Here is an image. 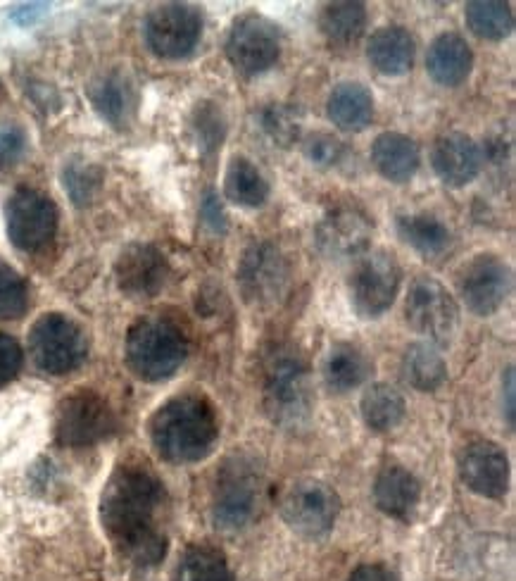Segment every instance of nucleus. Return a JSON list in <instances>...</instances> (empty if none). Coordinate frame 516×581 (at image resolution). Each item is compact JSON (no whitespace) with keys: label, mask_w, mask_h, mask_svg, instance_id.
<instances>
[{"label":"nucleus","mask_w":516,"mask_h":581,"mask_svg":"<svg viewBox=\"0 0 516 581\" xmlns=\"http://www.w3.org/2000/svg\"><path fill=\"white\" fill-rule=\"evenodd\" d=\"M165 503L162 481L146 465H122L112 474L100 503L103 527L136 565H157L167 553V536L157 527Z\"/></svg>","instance_id":"1"},{"label":"nucleus","mask_w":516,"mask_h":581,"mask_svg":"<svg viewBox=\"0 0 516 581\" xmlns=\"http://www.w3.org/2000/svg\"><path fill=\"white\" fill-rule=\"evenodd\" d=\"M219 436L215 405L198 393L167 401L150 420V439L167 462H195L212 451Z\"/></svg>","instance_id":"2"},{"label":"nucleus","mask_w":516,"mask_h":581,"mask_svg":"<svg viewBox=\"0 0 516 581\" xmlns=\"http://www.w3.org/2000/svg\"><path fill=\"white\" fill-rule=\"evenodd\" d=\"M310 370L298 348L279 346L264 365V410L283 429L307 427L312 417Z\"/></svg>","instance_id":"3"},{"label":"nucleus","mask_w":516,"mask_h":581,"mask_svg":"<svg viewBox=\"0 0 516 581\" xmlns=\"http://www.w3.org/2000/svg\"><path fill=\"white\" fill-rule=\"evenodd\" d=\"M264 493V474L260 462L248 453H234L219 467L215 493H212V517L224 531L245 529L260 512Z\"/></svg>","instance_id":"4"},{"label":"nucleus","mask_w":516,"mask_h":581,"mask_svg":"<svg viewBox=\"0 0 516 581\" xmlns=\"http://www.w3.org/2000/svg\"><path fill=\"white\" fill-rule=\"evenodd\" d=\"M188 341L181 327L167 317H143L127 336V362L143 381H165L184 365Z\"/></svg>","instance_id":"5"},{"label":"nucleus","mask_w":516,"mask_h":581,"mask_svg":"<svg viewBox=\"0 0 516 581\" xmlns=\"http://www.w3.org/2000/svg\"><path fill=\"white\" fill-rule=\"evenodd\" d=\"M29 351L39 370L60 377L74 372L86 360L88 343L77 322L60 312H50L31 327Z\"/></svg>","instance_id":"6"},{"label":"nucleus","mask_w":516,"mask_h":581,"mask_svg":"<svg viewBox=\"0 0 516 581\" xmlns=\"http://www.w3.org/2000/svg\"><path fill=\"white\" fill-rule=\"evenodd\" d=\"M203 15L186 3H165L148 12L143 24L148 48L162 60H184L203 39Z\"/></svg>","instance_id":"7"},{"label":"nucleus","mask_w":516,"mask_h":581,"mask_svg":"<svg viewBox=\"0 0 516 581\" xmlns=\"http://www.w3.org/2000/svg\"><path fill=\"white\" fill-rule=\"evenodd\" d=\"M400 281L402 272L393 253L371 251L360 255L350 277L352 308L364 320H376L395 303Z\"/></svg>","instance_id":"8"},{"label":"nucleus","mask_w":516,"mask_h":581,"mask_svg":"<svg viewBox=\"0 0 516 581\" xmlns=\"http://www.w3.org/2000/svg\"><path fill=\"white\" fill-rule=\"evenodd\" d=\"M226 58L245 77L272 70L281 58V31L262 15H241L226 36Z\"/></svg>","instance_id":"9"},{"label":"nucleus","mask_w":516,"mask_h":581,"mask_svg":"<svg viewBox=\"0 0 516 581\" xmlns=\"http://www.w3.org/2000/svg\"><path fill=\"white\" fill-rule=\"evenodd\" d=\"M115 427V412H112L108 401L98 396L96 391L79 389L60 403L55 436H58L62 446L86 448L108 439Z\"/></svg>","instance_id":"10"},{"label":"nucleus","mask_w":516,"mask_h":581,"mask_svg":"<svg viewBox=\"0 0 516 581\" xmlns=\"http://www.w3.org/2000/svg\"><path fill=\"white\" fill-rule=\"evenodd\" d=\"M8 236L24 253H39L58 234V208L46 193L17 189L5 205Z\"/></svg>","instance_id":"11"},{"label":"nucleus","mask_w":516,"mask_h":581,"mask_svg":"<svg viewBox=\"0 0 516 581\" xmlns=\"http://www.w3.org/2000/svg\"><path fill=\"white\" fill-rule=\"evenodd\" d=\"M341 512V498L324 481H298L281 501V515L288 527L307 539L329 534Z\"/></svg>","instance_id":"12"},{"label":"nucleus","mask_w":516,"mask_h":581,"mask_svg":"<svg viewBox=\"0 0 516 581\" xmlns=\"http://www.w3.org/2000/svg\"><path fill=\"white\" fill-rule=\"evenodd\" d=\"M236 274L245 301L264 305L283 296L288 277H291V267H288L286 255L274 243L257 241L245 248Z\"/></svg>","instance_id":"13"},{"label":"nucleus","mask_w":516,"mask_h":581,"mask_svg":"<svg viewBox=\"0 0 516 581\" xmlns=\"http://www.w3.org/2000/svg\"><path fill=\"white\" fill-rule=\"evenodd\" d=\"M409 327L433 341H445L457 327V303L443 284L431 277H419L409 286L405 301Z\"/></svg>","instance_id":"14"},{"label":"nucleus","mask_w":516,"mask_h":581,"mask_svg":"<svg viewBox=\"0 0 516 581\" xmlns=\"http://www.w3.org/2000/svg\"><path fill=\"white\" fill-rule=\"evenodd\" d=\"M374 222L357 205H336L314 229V241L326 258H360L369 248Z\"/></svg>","instance_id":"15"},{"label":"nucleus","mask_w":516,"mask_h":581,"mask_svg":"<svg viewBox=\"0 0 516 581\" xmlns=\"http://www.w3.org/2000/svg\"><path fill=\"white\" fill-rule=\"evenodd\" d=\"M457 286L467 308L478 317H488L507 301L512 289V272L495 255H476L459 272Z\"/></svg>","instance_id":"16"},{"label":"nucleus","mask_w":516,"mask_h":581,"mask_svg":"<svg viewBox=\"0 0 516 581\" xmlns=\"http://www.w3.org/2000/svg\"><path fill=\"white\" fill-rule=\"evenodd\" d=\"M119 289L134 298H150L165 286L169 277L167 258L150 243H134L117 258Z\"/></svg>","instance_id":"17"},{"label":"nucleus","mask_w":516,"mask_h":581,"mask_svg":"<svg viewBox=\"0 0 516 581\" xmlns=\"http://www.w3.org/2000/svg\"><path fill=\"white\" fill-rule=\"evenodd\" d=\"M459 474L471 491L483 498H502L509 486V460L500 446L478 441L464 451Z\"/></svg>","instance_id":"18"},{"label":"nucleus","mask_w":516,"mask_h":581,"mask_svg":"<svg viewBox=\"0 0 516 581\" xmlns=\"http://www.w3.org/2000/svg\"><path fill=\"white\" fill-rule=\"evenodd\" d=\"M431 165L443 184L452 189H462L478 177L483 165V155L478 143L467 134H443L433 143Z\"/></svg>","instance_id":"19"},{"label":"nucleus","mask_w":516,"mask_h":581,"mask_svg":"<svg viewBox=\"0 0 516 581\" xmlns=\"http://www.w3.org/2000/svg\"><path fill=\"white\" fill-rule=\"evenodd\" d=\"M88 98L93 108L112 127L124 129L134 120L136 112V89L124 72H108L88 86Z\"/></svg>","instance_id":"20"},{"label":"nucleus","mask_w":516,"mask_h":581,"mask_svg":"<svg viewBox=\"0 0 516 581\" xmlns=\"http://www.w3.org/2000/svg\"><path fill=\"white\" fill-rule=\"evenodd\" d=\"M371 162L383 179L393 184H407L421 165L419 146L398 131H383L371 143Z\"/></svg>","instance_id":"21"},{"label":"nucleus","mask_w":516,"mask_h":581,"mask_svg":"<svg viewBox=\"0 0 516 581\" xmlns=\"http://www.w3.org/2000/svg\"><path fill=\"white\" fill-rule=\"evenodd\" d=\"M426 70H429L431 79L440 86H455L464 84L469 79L471 70H474V53L471 46L459 34H440L436 41L431 43L429 55H426Z\"/></svg>","instance_id":"22"},{"label":"nucleus","mask_w":516,"mask_h":581,"mask_svg":"<svg viewBox=\"0 0 516 581\" xmlns=\"http://www.w3.org/2000/svg\"><path fill=\"white\" fill-rule=\"evenodd\" d=\"M421 498V484L405 467H383L374 484V501L381 512L398 520H407L417 510Z\"/></svg>","instance_id":"23"},{"label":"nucleus","mask_w":516,"mask_h":581,"mask_svg":"<svg viewBox=\"0 0 516 581\" xmlns=\"http://www.w3.org/2000/svg\"><path fill=\"white\" fill-rule=\"evenodd\" d=\"M417 46L412 34L402 27H383L369 39L367 58L379 74L386 77H400L412 70Z\"/></svg>","instance_id":"24"},{"label":"nucleus","mask_w":516,"mask_h":581,"mask_svg":"<svg viewBox=\"0 0 516 581\" xmlns=\"http://www.w3.org/2000/svg\"><path fill=\"white\" fill-rule=\"evenodd\" d=\"M326 112L338 129L357 134L374 120V96L367 86L357 84V81H343V84L333 86Z\"/></svg>","instance_id":"25"},{"label":"nucleus","mask_w":516,"mask_h":581,"mask_svg":"<svg viewBox=\"0 0 516 581\" xmlns=\"http://www.w3.org/2000/svg\"><path fill=\"white\" fill-rule=\"evenodd\" d=\"M319 29L331 46L348 48L360 41L367 29V8L364 3H352V0L324 5L319 15Z\"/></svg>","instance_id":"26"},{"label":"nucleus","mask_w":516,"mask_h":581,"mask_svg":"<svg viewBox=\"0 0 516 581\" xmlns=\"http://www.w3.org/2000/svg\"><path fill=\"white\" fill-rule=\"evenodd\" d=\"M395 229H398L400 239L424 258H436V255L445 253L452 241L450 229L431 215H400Z\"/></svg>","instance_id":"27"},{"label":"nucleus","mask_w":516,"mask_h":581,"mask_svg":"<svg viewBox=\"0 0 516 581\" xmlns=\"http://www.w3.org/2000/svg\"><path fill=\"white\" fill-rule=\"evenodd\" d=\"M371 362L360 348L350 343H338L331 348L329 358L324 365V379L329 389L336 393H348L362 384L369 377Z\"/></svg>","instance_id":"28"},{"label":"nucleus","mask_w":516,"mask_h":581,"mask_svg":"<svg viewBox=\"0 0 516 581\" xmlns=\"http://www.w3.org/2000/svg\"><path fill=\"white\" fill-rule=\"evenodd\" d=\"M224 193L241 208H262L269 198V181L248 158H234L226 170Z\"/></svg>","instance_id":"29"},{"label":"nucleus","mask_w":516,"mask_h":581,"mask_svg":"<svg viewBox=\"0 0 516 581\" xmlns=\"http://www.w3.org/2000/svg\"><path fill=\"white\" fill-rule=\"evenodd\" d=\"M362 417L364 424L376 434H386V431L395 429L405 420V398L400 396L398 389L390 384H374L362 396Z\"/></svg>","instance_id":"30"},{"label":"nucleus","mask_w":516,"mask_h":581,"mask_svg":"<svg viewBox=\"0 0 516 581\" xmlns=\"http://www.w3.org/2000/svg\"><path fill=\"white\" fill-rule=\"evenodd\" d=\"M402 370L417 391H436L448 379V367L433 343H412L402 360Z\"/></svg>","instance_id":"31"},{"label":"nucleus","mask_w":516,"mask_h":581,"mask_svg":"<svg viewBox=\"0 0 516 581\" xmlns=\"http://www.w3.org/2000/svg\"><path fill=\"white\" fill-rule=\"evenodd\" d=\"M464 20L471 34L483 41H502L512 34L514 15L507 3L497 0H471L464 8Z\"/></svg>","instance_id":"32"},{"label":"nucleus","mask_w":516,"mask_h":581,"mask_svg":"<svg viewBox=\"0 0 516 581\" xmlns=\"http://www.w3.org/2000/svg\"><path fill=\"white\" fill-rule=\"evenodd\" d=\"M174 581H234L224 555L207 546L188 548L176 567Z\"/></svg>","instance_id":"33"},{"label":"nucleus","mask_w":516,"mask_h":581,"mask_svg":"<svg viewBox=\"0 0 516 581\" xmlns=\"http://www.w3.org/2000/svg\"><path fill=\"white\" fill-rule=\"evenodd\" d=\"M257 124H260L262 134L279 148H291L300 139L302 117L298 108H293L291 103L264 105L257 112Z\"/></svg>","instance_id":"34"},{"label":"nucleus","mask_w":516,"mask_h":581,"mask_svg":"<svg viewBox=\"0 0 516 581\" xmlns=\"http://www.w3.org/2000/svg\"><path fill=\"white\" fill-rule=\"evenodd\" d=\"M29 308V286L20 272L0 262V320H17Z\"/></svg>","instance_id":"35"},{"label":"nucleus","mask_w":516,"mask_h":581,"mask_svg":"<svg viewBox=\"0 0 516 581\" xmlns=\"http://www.w3.org/2000/svg\"><path fill=\"white\" fill-rule=\"evenodd\" d=\"M193 131L195 139H198L200 148L205 153H215L222 146L224 134H226V122L222 110L215 103H203L195 110L193 117Z\"/></svg>","instance_id":"36"},{"label":"nucleus","mask_w":516,"mask_h":581,"mask_svg":"<svg viewBox=\"0 0 516 581\" xmlns=\"http://www.w3.org/2000/svg\"><path fill=\"white\" fill-rule=\"evenodd\" d=\"M62 179H65L67 193L77 205L91 203L100 186L98 167L86 165V162H72V165H67L65 172H62Z\"/></svg>","instance_id":"37"},{"label":"nucleus","mask_w":516,"mask_h":581,"mask_svg":"<svg viewBox=\"0 0 516 581\" xmlns=\"http://www.w3.org/2000/svg\"><path fill=\"white\" fill-rule=\"evenodd\" d=\"M305 155L312 165L333 167V165H338L343 158V141H338L336 136L319 131V134H312L310 139L305 141Z\"/></svg>","instance_id":"38"},{"label":"nucleus","mask_w":516,"mask_h":581,"mask_svg":"<svg viewBox=\"0 0 516 581\" xmlns=\"http://www.w3.org/2000/svg\"><path fill=\"white\" fill-rule=\"evenodd\" d=\"M27 151V134L17 124L0 127V177L8 174Z\"/></svg>","instance_id":"39"},{"label":"nucleus","mask_w":516,"mask_h":581,"mask_svg":"<svg viewBox=\"0 0 516 581\" xmlns=\"http://www.w3.org/2000/svg\"><path fill=\"white\" fill-rule=\"evenodd\" d=\"M22 348L12 336L0 331V386H8L10 381L17 379L22 370Z\"/></svg>","instance_id":"40"},{"label":"nucleus","mask_w":516,"mask_h":581,"mask_svg":"<svg viewBox=\"0 0 516 581\" xmlns=\"http://www.w3.org/2000/svg\"><path fill=\"white\" fill-rule=\"evenodd\" d=\"M203 220L207 224H210V227L215 229V231H224L226 229V215H224L222 205L217 203L215 193H210V196L205 198V203H203Z\"/></svg>","instance_id":"41"},{"label":"nucleus","mask_w":516,"mask_h":581,"mask_svg":"<svg viewBox=\"0 0 516 581\" xmlns=\"http://www.w3.org/2000/svg\"><path fill=\"white\" fill-rule=\"evenodd\" d=\"M348 581H398L395 574L383 565H362L352 572Z\"/></svg>","instance_id":"42"},{"label":"nucleus","mask_w":516,"mask_h":581,"mask_svg":"<svg viewBox=\"0 0 516 581\" xmlns=\"http://www.w3.org/2000/svg\"><path fill=\"white\" fill-rule=\"evenodd\" d=\"M502 391H505V415H507V424L509 429H514V370L509 367L505 379H502Z\"/></svg>","instance_id":"43"},{"label":"nucleus","mask_w":516,"mask_h":581,"mask_svg":"<svg viewBox=\"0 0 516 581\" xmlns=\"http://www.w3.org/2000/svg\"><path fill=\"white\" fill-rule=\"evenodd\" d=\"M41 10H43V5H24V8L12 12V17H15L17 22L24 24L27 20H31L34 15H41Z\"/></svg>","instance_id":"44"}]
</instances>
